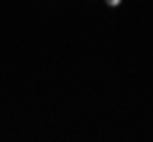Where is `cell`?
Here are the masks:
<instances>
[{
    "instance_id": "cell-1",
    "label": "cell",
    "mask_w": 153,
    "mask_h": 142,
    "mask_svg": "<svg viewBox=\"0 0 153 142\" xmlns=\"http://www.w3.org/2000/svg\"><path fill=\"white\" fill-rule=\"evenodd\" d=\"M107 5H120V0H107Z\"/></svg>"
}]
</instances>
